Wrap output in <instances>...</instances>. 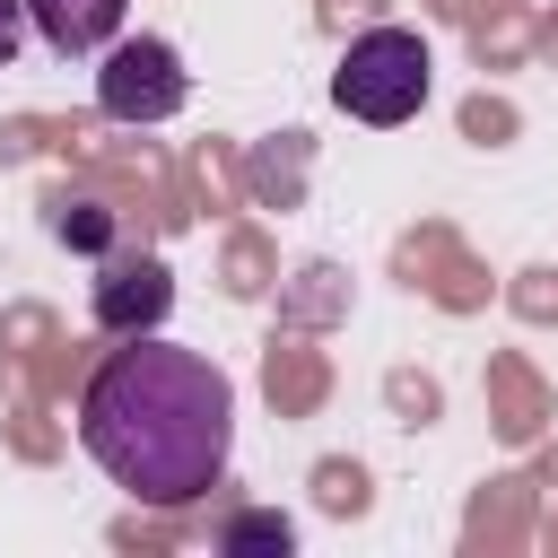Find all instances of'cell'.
I'll list each match as a JSON object with an SVG mask.
<instances>
[{"label": "cell", "mask_w": 558, "mask_h": 558, "mask_svg": "<svg viewBox=\"0 0 558 558\" xmlns=\"http://www.w3.org/2000/svg\"><path fill=\"white\" fill-rule=\"evenodd\" d=\"M78 445L87 462L131 488L140 506H192L227 480L235 453V384L157 331H131L122 349L96 357L78 392Z\"/></svg>", "instance_id": "1"}, {"label": "cell", "mask_w": 558, "mask_h": 558, "mask_svg": "<svg viewBox=\"0 0 558 558\" xmlns=\"http://www.w3.org/2000/svg\"><path fill=\"white\" fill-rule=\"evenodd\" d=\"M52 235L78 244V253H113V209L87 201V192H61V201H52Z\"/></svg>", "instance_id": "6"}, {"label": "cell", "mask_w": 558, "mask_h": 558, "mask_svg": "<svg viewBox=\"0 0 558 558\" xmlns=\"http://www.w3.org/2000/svg\"><path fill=\"white\" fill-rule=\"evenodd\" d=\"M122 17H131V0H26V26H35L61 61L105 52V44L122 35Z\"/></svg>", "instance_id": "5"}, {"label": "cell", "mask_w": 558, "mask_h": 558, "mask_svg": "<svg viewBox=\"0 0 558 558\" xmlns=\"http://www.w3.org/2000/svg\"><path fill=\"white\" fill-rule=\"evenodd\" d=\"M183 96H192V78H183V52L166 35H113L105 44V70H96L105 122H174Z\"/></svg>", "instance_id": "3"}, {"label": "cell", "mask_w": 558, "mask_h": 558, "mask_svg": "<svg viewBox=\"0 0 558 558\" xmlns=\"http://www.w3.org/2000/svg\"><path fill=\"white\" fill-rule=\"evenodd\" d=\"M87 305H96V323H105L113 340H131V331H157V323L174 314V270H166L157 253H140V262H131V253H113Z\"/></svg>", "instance_id": "4"}, {"label": "cell", "mask_w": 558, "mask_h": 558, "mask_svg": "<svg viewBox=\"0 0 558 558\" xmlns=\"http://www.w3.org/2000/svg\"><path fill=\"white\" fill-rule=\"evenodd\" d=\"M427 87H436V61H427V44H418L410 26H366V35H349V52H340V70H331V105H340L349 122H375V131L410 122V113L427 105Z\"/></svg>", "instance_id": "2"}, {"label": "cell", "mask_w": 558, "mask_h": 558, "mask_svg": "<svg viewBox=\"0 0 558 558\" xmlns=\"http://www.w3.org/2000/svg\"><path fill=\"white\" fill-rule=\"evenodd\" d=\"M26 44V0H0V61H17Z\"/></svg>", "instance_id": "8"}, {"label": "cell", "mask_w": 558, "mask_h": 558, "mask_svg": "<svg viewBox=\"0 0 558 558\" xmlns=\"http://www.w3.org/2000/svg\"><path fill=\"white\" fill-rule=\"evenodd\" d=\"M288 541H296V523H288V514H235V523L218 532V549H227V558H244V549H288Z\"/></svg>", "instance_id": "7"}]
</instances>
